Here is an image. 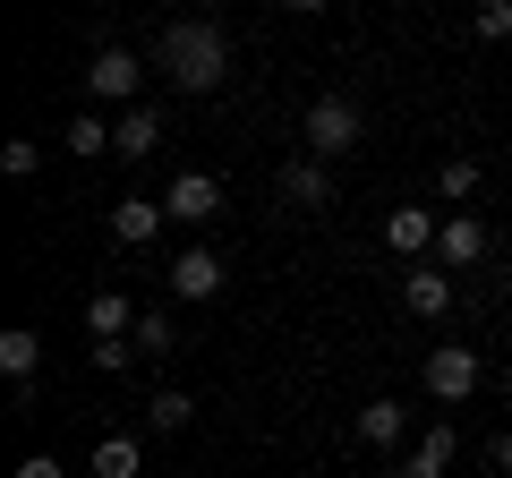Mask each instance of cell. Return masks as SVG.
Masks as SVG:
<instances>
[{
	"label": "cell",
	"instance_id": "cell-9",
	"mask_svg": "<svg viewBox=\"0 0 512 478\" xmlns=\"http://www.w3.org/2000/svg\"><path fill=\"white\" fill-rule=\"evenodd\" d=\"M163 197H120L111 205V239H120V248H154V239H163Z\"/></svg>",
	"mask_w": 512,
	"mask_h": 478
},
{
	"label": "cell",
	"instance_id": "cell-14",
	"mask_svg": "<svg viewBox=\"0 0 512 478\" xmlns=\"http://www.w3.org/2000/svg\"><path fill=\"white\" fill-rule=\"evenodd\" d=\"M402 436H410V410L393 402V393L359 410V444H367V453H393V444H402Z\"/></svg>",
	"mask_w": 512,
	"mask_h": 478
},
{
	"label": "cell",
	"instance_id": "cell-24",
	"mask_svg": "<svg viewBox=\"0 0 512 478\" xmlns=\"http://www.w3.org/2000/svg\"><path fill=\"white\" fill-rule=\"evenodd\" d=\"M419 453H427V461H444V470H453V453H461V427H427V436H419Z\"/></svg>",
	"mask_w": 512,
	"mask_h": 478
},
{
	"label": "cell",
	"instance_id": "cell-17",
	"mask_svg": "<svg viewBox=\"0 0 512 478\" xmlns=\"http://www.w3.org/2000/svg\"><path fill=\"white\" fill-rule=\"evenodd\" d=\"M137 470H146V444L128 436V427H120V436H103V444H94V478H137Z\"/></svg>",
	"mask_w": 512,
	"mask_h": 478
},
{
	"label": "cell",
	"instance_id": "cell-25",
	"mask_svg": "<svg viewBox=\"0 0 512 478\" xmlns=\"http://www.w3.org/2000/svg\"><path fill=\"white\" fill-rule=\"evenodd\" d=\"M18 478H60V461H52V453H26V461H18Z\"/></svg>",
	"mask_w": 512,
	"mask_h": 478
},
{
	"label": "cell",
	"instance_id": "cell-1",
	"mask_svg": "<svg viewBox=\"0 0 512 478\" xmlns=\"http://www.w3.org/2000/svg\"><path fill=\"white\" fill-rule=\"evenodd\" d=\"M154 60H163V77L180 94H214L222 77H231V43H222L214 18H171L163 35H154Z\"/></svg>",
	"mask_w": 512,
	"mask_h": 478
},
{
	"label": "cell",
	"instance_id": "cell-22",
	"mask_svg": "<svg viewBox=\"0 0 512 478\" xmlns=\"http://www.w3.org/2000/svg\"><path fill=\"white\" fill-rule=\"evenodd\" d=\"M470 26H478V43H504V35H512V0H478Z\"/></svg>",
	"mask_w": 512,
	"mask_h": 478
},
{
	"label": "cell",
	"instance_id": "cell-11",
	"mask_svg": "<svg viewBox=\"0 0 512 478\" xmlns=\"http://www.w3.org/2000/svg\"><path fill=\"white\" fill-rule=\"evenodd\" d=\"M86 333L94 342H137V299L128 291H94L86 299Z\"/></svg>",
	"mask_w": 512,
	"mask_h": 478
},
{
	"label": "cell",
	"instance_id": "cell-19",
	"mask_svg": "<svg viewBox=\"0 0 512 478\" xmlns=\"http://www.w3.org/2000/svg\"><path fill=\"white\" fill-rule=\"evenodd\" d=\"M478 180H487V171H478L470 154H453V163L436 171V188H444V197H453V205H470V197H478Z\"/></svg>",
	"mask_w": 512,
	"mask_h": 478
},
{
	"label": "cell",
	"instance_id": "cell-27",
	"mask_svg": "<svg viewBox=\"0 0 512 478\" xmlns=\"http://www.w3.org/2000/svg\"><path fill=\"white\" fill-rule=\"evenodd\" d=\"M487 461H495V470H504V478H512V427H504V436H495V444H487Z\"/></svg>",
	"mask_w": 512,
	"mask_h": 478
},
{
	"label": "cell",
	"instance_id": "cell-18",
	"mask_svg": "<svg viewBox=\"0 0 512 478\" xmlns=\"http://www.w3.org/2000/svg\"><path fill=\"white\" fill-rule=\"evenodd\" d=\"M188 419H197V402H188L180 385H171V393H154V402H146V436H188Z\"/></svg>",
	"mask_w": 512,
	"mask_h": 478
},
{
	"label": "cell",
	"instance_id": "cell-12",
	"mask_svg": "<svg viewBox=\"0 0 512 478\" xmlns=\"http://www.w3.org/2000/svg\"><path fill=\"white\" fill-rule=\"evenodd\" d=\"M402 308H410V316H444V308H453V274H444L436 257L410 265V274H402Z\"/></svg>",
	"mask_w": 512,
	"mask_h": 478
},
{
	"label": "cell",
	"instance_id": "cell-16",
	"mask_svg": "<svg viewBox=\"0 0 512 478\" xmlns=\"http://www.w3.org/2000/svg\"><path fill=\"white\" fill-rule=\"evenodd\" d=\"M111 137H120V129H111V120H103V111H77V120H69V129H60V146H69L77 154V163H94V154H111Z\"/></svg>",
	"mask_w": 512,
	"mask_h": 478
},
{
	"label": "cell",
	"instance_id": "cell-23",
	"mask_svg": "<svg viewBox=\"0 0 512 478\" xmlns=\"http://www.w3.org/2000/svg\"><path fill=\"white\" fill-rule=\"evenodd\" d=\"M86 359H94V376H120V368H128V359H137V342H94V350H86Z\"/></svg>",
	"mask_w": 512,
	"mask_h": 478
},
{
	"label": "cell",
	"instance_id": "cell-28",
	"mask_svg": "<svg viewBox=\"0 0 512 478\" xmlns=\"http://www.w3.org/2000/svg\"><path fill=\"white\" fill-rule=\"evenodd\" d=\"M282 9H299V18H325V9H333V0H282Z\"/></svg>",
	"mask_w": 512,
	"mask_h": 478
},
{
	"label": "cell",
	"instance_id": "cell-8",
	"mask_svg": "<svg viewBox=\"0 0 512 478\" xmlns=\"http://www.w3.org/2000/svg\"><path fill=\"white\" fill-rule=\"evenodd\" d=\"M163 282H171V299H188V308H197V299L222 291V257H214V248H180Z\"/></svg>",
	"mask_w": 512,
	"mask_h": 478
},
{
	"label": "cell",
	"instance_id": "cell-3",
	"mask_svg": "<svg viewBox=\"0 0 512 478\" xmlns=\"http://www.w3.org/2000/svg\"><path fill=\"white\" fill-rule=\"evenodd\" d=\"M299 137H308L316 163H342V154L359 146V103H350V94H316V103H308V129H299Z\"/></svg>",
	"mask_w": 512,
	"mask_h": 478
},
{
	"label": "cell",
	"instance_id": "cell-5",
	"mask_svg": "<svg viewBox=\"0 0 512 478\" xmlns=\"http://www.w3.org/2000/svg\"><path fill=\"white\" fill-rule=\"evenodd\" d=\"M163 214L180 222V231H205V222L222 214V180L214 171H180V180L163 188Z\"/></svg>",
	"mask_w": 512,
	"mask_h": 478
},
{
	"label": "cell",
	"instance_id": "cell-6",
	"mask_svg": "<svg viewBox=\"0 0 512 478\" xmlns=\"http://www.w3.org/2000/svg\"><path fill=\"white\" fill-rule=\"evenodd\" d=\"M436 231H444V222L427 214V205H393V214H384V248H393L402 265H427V257H436Z\"/></svg>",
	"mask_w": 512,
	"mask_h": 478
},
{
	"label": "cell",
	"instance_id": "cell-26",
	"mask_svg": "<svg viewBox=\"0 0 512 478\" xmlns=\"http://www.w3.org/2000/svg\"><path fill=\"white\" fill-rule=\"evenodd\" d=\"M393 478H444V461H427V453H410V461H402V470H393Z\"/></svg>",
	"mask_w": 512,
	"mask_h": 478
},
{
	"label": "cell",
	"instance_id": "cell-13",
	"mask_svg": "<svg viewBox=\"0 0 512 478\" xmlns=\"http://www.w3.org/2000/svg\"><path fill=\"white\" fill-rule=\"evenodd\" d=\"M35 368H43V333L35 325H9V333H0V376H9V385H35Z\"/></svg>",
	"mask_w": 512,
	"mask_h": 478
},
{
	"label": "cell",
	"instance_id": "cell-21",
	"mask_svg": "<svg viewBox=\"0 0 512 478\" xmlns=\"http://www.w3.org/2000/svg\"><path fill=\"white\" fill-rule=\"evenodd\" d=\"M171 350H180L171 316H137V359H171Z\"/></svg>",
	"mask_w": 512,
	"mask_h": 478
},
{
	"label": "cell",
	"instance_id": "cell-20",
	"mask_svg": "<svg viewBox=\"0 0 512 478\" xmlns=\"http://www.w3.org/2000/svg\"><path fill=\"white\" fill-rule=\"evenodd\" d=\"M0 171H9V180H35L43 171V137H9V146H0Z\"/></svg>",
	"mask_w": 512,
	"mask_h": 478
},
{
	"label": "cell",
	"instance_id": "cell-7",
	"mask_svg": "<svg viewBox=\"0 0 512 478\" xmlns=\"http://www.w3.org/2000/svg\"><path fill=\"white\" fill-rule=\"evenodd\" d=\"M487 248H495V231H487L478 214H453V222L436 231V265H444V274H470V265L487 257Z\"/></svg>",
	"mask_w": 512,
	"mask_h": 478
},
{
	"label": "cell",
	"instance_id": "cell-10",
	"mask_svg": "<svg viewBox=\"0 0 512 478\" xmlns=\"http://www.w3.org/2000/svg\"><path fill=\"white\" fill-rule=\"evenodd\" d=\"M282 197H291L299 214H325V205H333V163H316V154L282 163Z\"/></svg>",
	"mask_w": 512,
	"mask_h": 478
},
{
	"label": "cell",
	"instance_id": "cell-2",
	"mask_svg": "<svg viewBox=\"0 0 512 478\" xmlns=\"http://www.w3.org/2000/svg\"><path fill=\"white\" fill-rule=\"evenodd\" d=\"M137 86H146V60L128 52V43H103V52L86 60V103L94 111H111V103L137 111Z\"/></svg>",
	"mask_w": 512,
	"mask_h": 478
},
{
	"label": "cell",
	"instance_id": "cell-15",
	"mask_svg": "<svg viewBox=\"0 0 512 478\" xmlns=\"http://www.w3.org/2000/svg\"><path fill=\"white\" fill-rule=\"evenodd\" d=\"M163 146V111H120V137H111V154H120V163H146V154Z\"/></svg>",
	"mask_w": 512,
	"mask_h": 478
},
{
	"label": "cell",
	"instance_id": "cell-4",
	"mask_svg": "<svg viewBox=\"0 0 512 478\" xmlns=\"http://www.w3.org/2000/svg\"><path fill=\"white\" fill-rule=\"evenodd\" d=\"M419 385L436 393V402H470V393H478V350L470 342H436V350H427V368H419Z\"/></svg>",
	"mask_w": 512,
	"mask_h": 478
}]
</instances>
